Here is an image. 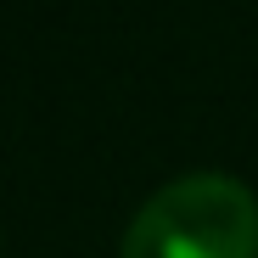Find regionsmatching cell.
I'll list each match as a JSON object with an SVG mask.
<instances>
[{"label":"cell","mask_w":258,"mask_h":258,"mask_svg":"<svg viewBox=\"0 0 258 258\" xmlns=\"http://www.w3.org/2000/svg\"><path fill=\"white\" fill-rule=\"evenodd\" d=\"M118 258H258V197L236 174H180L141 202Z\"/></svg>","instance_id":"6da1fadb"}]
</instances>
